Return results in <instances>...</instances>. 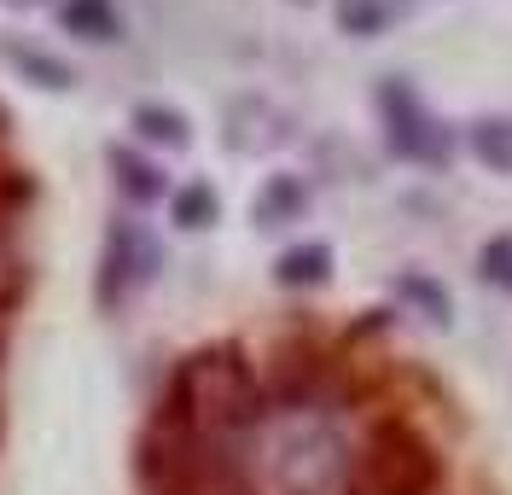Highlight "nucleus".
Wrapping results in <instances>:
<instances>
[{
  "mask_svg": "<svg viewBox=\"0 0 512 495\" xmlns=\"http://www.w3.org/2000/svg\"><path fill=\"white\" fill-rule=\"evenodd\" d=\"M169 222L187 233H204L222 222V198H216V187L210 181H187V187H175L169 193Z\"/></svg>",
  "mask_w": 512,
  "mask_h": 495,
  "instance_id": "11",
  "label": "nucleus"
},
{
  "mask_svg": "<svg viewBox=\"0 0 512 495\" xmlns=\"http://www.w3.org/2000/svg\"><path fill=\"white\" fill-rule=\"evenodd\" d=\"M332 18L350 41H379L390 30V0H332Z\"/></svg>",
  "mask_w": 512,
  "mask_h": 495,
  "instance_id": "12",
  "label": "nucleus"
},
{
  "mask_svg": "<svg viewBox=\"0 0 512 495\" xmlns=\"http://www.w3.org/2000/svg\"><path fill=\"white\" fill-rule=\"evenodd\" d=\"M478 280L512 297V233H489L478 245Z\"/></svg>",
  "mask_w": 512,
  "mask_h": 495,
  "instance_id": "14",
  "label": "nucleus"
},
{
  "mask_svg": "<svg viewBox=\"0 0 512 495\" xmlns=\"http://www.w3.org/2000/svg\"><path fill=\"white\" fill-rule=\"evenodd\" d=\"M30 198V181H24V169H0V222L18 210Z\"/></svg>",
  "mask_w": 512,
  "mask_h": 495,
  "instance_id": "15",
  "label": "nucleus"
},
{
  "mask_svg": "<svg viewBox=\"0 0 512 495\" xmlns=\"http://www.w3.org/2000/svg\"><path fill=\"white\" fill-rule=\"evenodd\" d=\"M373 111H379L384 146L414 169H448L454 164V129L414 94L408 76H384L373 88Z\"/></svg>",
  "mask_w": 512,
  "mask_h": 495,
  "instance_id": "2",
  "label": "nucleus"
},
{
  "mask_svg": "<svg viewBox=\"0 0 512 495\" xmlns=\"http://www.w3.org/2000/svg\"><path fill=\"white\" fill-rule=\"evenodd\" d=\"M12 6H35V0H12Z\"/></svg>",
  "mask_w": 512,
  "mask_h": 495,
  "instance_id": "17",
  "label": "nucleus"
},
{
  "mask_svg": "<svg viewBox=\"0 0 512 495\" xmlns=\"http://www.w3.org/2000/svg\"><path fill=\"white\" fill-rule=\"evenodd\" d=\"M466 152L478 158L489 175H512V111H489L466 129Z\"/></svg>",
  "mask_w": 512,
  "mask_h": 495,
  "instance_id": "8",
  "label": "nucleus"
},
{
  "mask_svg": "<svg viewBox=\"0 0 512 495\" xmlns=\"http://www.w3.org/2000/svg\"><path fill=\"white\" fill-rule=\"evenodd\" d=\"M0 129H6V105H0Z\"/></svg>",
  "mask_w": 512,
  "mask_h": 495,
  "instance_id": "16",
  "label": "nucleus"
},
{
  "mask_svg": "<svg viewBox=\"0 0 512 495\" xmlns=\"http://www.w3.org/2000/svg\"><path fill=\"white\" fill-rule=\"evenodd\" d=\"M163 268L158 239L140 228V222H111L105 233V263H99V309H117L140 286H152Z\"/></svg>",
  "mask_w": 512,
  "mask_h": 495,
  "instance_id": "3",
  "label": "nucleus"
},
{
  "mask_svg": "<svg viewBox=\"0 0 512 495\" xmlns=\"http://www.w3.org/2000/svg\"><path fill=\"white\" fill-rule=\"evenodd\" d=\"M59 24L70 35H82V41H99V47L123 41V12H117V0H64Z\"/></svg>",
  "mask_w": 512,
  "mask_h": 495,
  "instance_id": "7",
  "label": "nucleus"
},
{
  "mask_svg": "<svg viewBox=\"0 0 512 495\" xmlns=\"http://www.w3.org/2000/svg\"><path fill=\"white\" fill-rule=\"evenodd\" d=\"M0 59L18 70L24 82H35V88H47V94H70L76 88V70L64 65V59H53V53H41V47H24V41H6L0 47Z\"/></svg>",
  "mask_w": 512,
  "mask_h": 495,
  "instance_id": "9",
  "label": "nucleus"
},
{
  "mask_svg": "<svg viewBox=\"0 0 512 495\" xmlns=\"http://www.w3.org/2000/svg\"><path fill=\"white\" fill-rule=\"evenodd\" d=\"M111 175H117V193L128 204H158V198H169L163 169L152 158H140V152H128V146H111Z\"/></svg>",
  "mask_w": 512,
  "mask_h": 495,
  "instance_id": "6",
  "label": "nucleus"
},
{
  "mask_svg": "<svg viewBox=\"0 0 512 495\" xmlns=\"http://www.w3.org/2000/svg\"><path fill=\"white\" fill-rule=\"evenodd\" d=\"M134 129L146 134L152 146H175V152H181V146L192 140L187 117H181L175 105H134Z\"/></svg>",
  "mask_w": 512,
  "mask_h": 495,
  "instance_id": "13",
  "label": "nucleus"
},
{
  "mask_svg": "<svg viewBox=\"0 0 512 495\" xmlns=\"http://www.w3.org/2000/svg\"><path fill=\"white\" fill-rule=\"evenodd\" d=\"M332 245L326 239H303V245H291V251H280V263H274V280L286 286V292H315V286H326L332 280Z\"/></svg>",
  "mask_w": 512,
  "mask_h": 495,
  "instance_id": "4",
  "label": "nucleus"
},
{
  "mask_svg": "<svg viewBox=\"0 0 512 495\" xmlns=\"http://www.w3.org/2000/svg\"><path fill=\"white\" fill-rule=\"evenodd\" d=\"M309 210V187L297 175H268V187L256 193V228H291Z\"/></svg>",
  "mask_w": 512,
  "mask_h": 495,
  "instance_id": "10",
  "label": "nucleus"
},
{
  "mask_svg": "<svg viewBox=\"0 0 512 495\" xmlns=\"http://www.w3.org/2000/svg\"><path fill=\"white\" fill-rule=\"evenodd\" d=\"M396 297H402L414 315H425L437 332L454 327V297H448V286L437 280V274H425V268H402V274H396Z\"/></svg>",
  "mask_w": 512,
  "mask_h": 495,
  "instance_id": "5",
  "label": "nucleus"
},
{
  "mask_svg": "<svg viewBox=\"0 0 512 495\" xmlns=\"http://www.w3.org/2000/svg\"><path fill=\"white\" fill-rule=\"evenodd\" d=\"M443 472V449L414 420L390 414L355 449L350 495H443Z\"/></svg>",
  "mask_w": 512,
  "mask_h": 495,
  "instance_id": "1",
  "label": "nucleus"
}]
</instances>
